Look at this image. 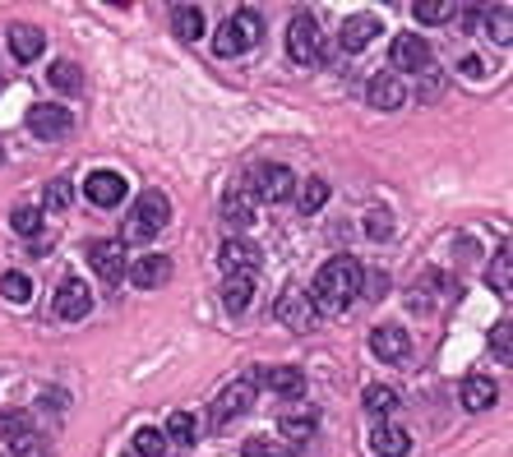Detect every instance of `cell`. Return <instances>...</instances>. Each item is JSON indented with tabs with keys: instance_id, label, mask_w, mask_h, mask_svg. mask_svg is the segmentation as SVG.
Segmentation results:
<instances>
[{
	"instance_id": "7c38bea8",
	"label": "cell",
	"mask_w": 513,
	"mask_h": 457,
	"mask_svg": "<svg viewBox=\"0 0 513 457\" xmlns=\"http://www.w3.org/2000/svg\"><path fill=\"white\" fill-rule=\"evenodd\" d=\"M371 351H375L384 365H403V360L412 356V342H407V333H403L398 324H380V328L371 333Z\"/></svg>"
},
{
	"instance_id": "44dd1931",
	"label": "cell",
	"mask_w": 513,
	"mask_h": 457,
	"mask_svg": "<svg viewBox=\"0 0 513 457\" xmlns=\"http://www.w3.org/2000/svg\"><path fill=\"white\" fill-rule=\"evenodd\" d=\"M42 47H47L42 28H33V24H15V28H10V56H15L19 65L37 60V56H42Z\"/></svg>"
},
{
	"instance_id": "b9f144b4",
	"label": "cell",
	"mask_w": 513,
	"mask_h": 457,
	"mask_svg": "<svg viewBox=\"0 0 513 457\" xmlns=\"http://www.w3.org/2000/svg\"><path fill=\"white\" fill-rule=\"evenodd\" d=\"M47 203H51V208H65V203H69V185H60V181L47 185Z\"/></svg>"
},
{
	"instance_id": "836d02e7",
	"label": "cell",
	"mask_w": 513,
	"mask_h": 457,
	"mask_svg": "<svg viewBox=\"0 0 513 457\" xmlns=\"http://www.w3.org/2000/svg\"><path fill=\"white\" fill-rule=\"evenodd\" d=\"M10 232L37 236V232H42V213H37V208H15V213H10Z\"/></svg>"
},
{
	"instance_id": "1f68e13d",
	"label": "cell",
	"mask_w": 513,
	"mask_h": 457,
	"mask_svg": "<svg viewBox=\"0 0 513 457\" xmlns=\"http://www.w3.org/2000/svg\"><path fill=\"white\" fill-rule=\"evenodd\" d=\"M490 286L499 291V296H508V286H513V273H508V245H499V254H495V264H490Z\"/></svg>"
},
{
	"instance_id": "277c9868",
	"label": "cell",
	"mask_w": 513,
	"mask_h": 457,
	"mask_svg": "<svg viewBox=\"0 0 513 457\" xmlns=\"http://www.w3.org/2000/svg\"><path fill=\"white\" fill-rule=\"evenodd\" d=\"M287 56L297 65H310V60L324 56V37H319L315 15H297V19H291V28H287Z\"/></svg>"
},
{
	"instance_id": "9c48e42d",
	"label": "cell",
	"mask_w": 513,
	"mask_h": 457,
	"mask_svg": "<svg viewBox=\"0 0 513 457\" xmlns=\"http://www.w3.org/2000/svg\"><path fill=\"white\" fill-rule=\"evenodd\" d=\"M28 130L51 143V139H65L69 130H75V116H69L65 107H51V102L47 107H28Z\"/></svg>"
},
{
	"instance_id": "e0dca14e",
	"label": "cell",
	"mask_w": 513,
	"mask_h": 457,
	"mask_svg": "<svg viewBox=\"0 0 513 457\" xmlns=\"http://www.w3.org/2000/svg\"><path fill=\"white\" fill-rule=\"evenodd\" d=\"M371 448H375V457H407L412 452V434L403 425H393V421H380L375 434H371Z\"/></svg>"
},
{
	"instance_id": "ab89813d",
	"label": "cell",
	"mask_w": 513,
	"mask_h": 457,
	"mask_svg": "<svg viewBox=\"0 0 513 457\" xmlns=\"http://www.w3.org/2000/svg\"><path fill=\"white\" fill-rule=\"evenodd\" d=\"M508 328H513V324H508V319H499V324H495V333H490V347L499 351V360H508V356H513V347H508Z\"/></svg>"
},
{
	"instance_id": "3957f363",
	"label": "cell",
	"mask_w": 513,
	"mask_h": 457,
	"mask_svg": "<svg viewBox=\"0 0 513 457\" xmlns=\"http://www.w3.org/2000/svg\"><path fill=\"white\" fill-rule=\"evenodd\" d=\"M259 33H264V24H259V15L255 10H236L223 28H217V37H213V51L217 56H246L255 42H259Z\"/></svg>"
},
{
	"instance_id": "83f0119b",
	"label": "cell",
	"mask_w": 513,
	"mask_h": 457,
	"mask_svg": "<svg viewBox=\"0 0 513 457\" xmlns=\"http://www.w3.org/2000/svg\"><path fill=\"white\" fill-rule=\"evenodd\" d=\"M134 452H139V457H162V452H167V434L153 430V425H143V430L134 434Z\"/></svg>"
},
{
	"instance_id": "4fadbf2b",
	"label": "cell",
	"mask_w": 513,
	"mask_h": 457,
	"mask_svg": "<svg viewBox=\"0 0 513 457\" xmlns=\"http://www.w3.org/2000/svg\"><path fill=\"white\" fill-rule=\"evenodd\" d=\"M89 264H93V273L102 282H116L125 273V245L120 241H93L89 245Z\"/></svg>"
},
{
	"instance_id": "5bb4252c",
	"label": "cell",
	"mask_w": 513,
	"mask_h": 457,
	"mask_svg": "<svg viewBox=\"0 0 513 457\" xmlns=\"http://www.w3.org/2000/svg\"><path fill=\"white\" fill-rule=\"evenodd\" d=\"M130 282L143 286V291L172 282V259H167V254H139V259L130 264Z\"/></svg>"
},
{
	"instance_id": "5b68a950",
	"label": "cell",
	"mask_w": 513,
	"mask_h": 457,
	"mask_svg": "<svg viewBox=\"0 0 513 457\" xmlns=\"http://www.w3.org/2000/svg\"><path fill=\"white\" fill-rule=\"evenodd\" d=\"M250 190L259 199H268V203H282V199H291V190H297V176H291V167H282V162H264V167L250 171Z\"/></svg>"
},
{
	"instance_id": "52a82bcc",
	"label": "cell",
	"mask_w": 513,
	"mask_h": 457,
	"mask_svg": "<svg viewBox=\"0 0 513 457\" xmlns=\"http://www.w3.org/2000/svg\"><path fill=\"white\" fill-rule=\"evenodd\" d=\"M389 60H393V74H403V69L421 74V69H430V42L421 33H398L389 47Z\"/></svg>"
},
{
	"instance_id": "8fae6325",
	"label": "cell",
	"mask_w": 513,
	"mask_h": 457,
	"mask_svg": "<svg viewBox=\"0 0 513 457\" xmlns=\"http://www.w3.org/2000/svg\"><path fill=\"white\" fill-rule=\"evenodd\" d=\"M89 310H93V291L79 277H65L56 291V315L60 319H89Z\"/></svg>"
},
{
	"instance_id": "ac0fdd59",
	"label": "cell",
	"mask_w": 513,
	"mask_h": 457,
	"mask_svg": "<svg viewBox=\"0 0 513 457\" xmlns=\"http://www.w3.org/2000/svg\"><path fill=\"white\" fill-rule=\"evenodd\" d=\"M255 300V273H227L223 282V310L227 315H246Z\"/></svg>"
},
{
	"instance_id": "d4e9b609",
	"label": "cell",
	"mask_w": 513,
	"mask_h": 457,
	"mask_svg": "<svg viewBox=\"0 0 513 457\" xmlns=\"http://www.w3.org/2000/svg\"><path fill=\"white\" fill-rule=\"evenodd\" d=\"M223 217H227V226L246 232V226L255 222V203H250V194H227V203H223Z\"/></svg>"
},
{
	"instance_id": "603a6c76",
	"label": "cell",
	"mask_w": 513,
	"mask_h": 457,
	"mask_svg": "<svg viewBox=\"0 0 513 457\" xmlns=\"http://www.w3.org/2000/svg\"><path fill=\"white\" fill-rule=\"evenodd\" d=\"M172 33H176L181 42H199V37L208 33L204 10H199V5H176V10H172Z\"/></svg>"
},
{
	"instance_id": "60d3db41",
	"label": "cell",
	"mask_w": 513,
	"mask_h": 457,
	"mask_svg": "<svg viewBox=\"0 0 513 457\" xmlns=\"http://www.w3.org/2000/svg\"><path fill=\"white\" fill-rule=\"evenodd\" d=\"M361 291L371 296V300H380V296L389 291V273H371V277H361Z\"/></svg>"
},
{
	"instance_id": "7a4b0ae2",
	"label": "cell",
	"mask_w": 513,
	"mask_h": 457,
	"mask_svg": "<svg viewBox=\"0 0 513 457\" xmlns=\"http://www.w3.org/2000/svg\"><path fill=\"white\" fill-rule=\"evenodd\" d=\"M167 222H172V199H167L162 190H143L139 203H134L130 217H125V236H120V245H139V241L158 236Z\"/></svg>"
},
{
	"instance_id": "484cf974",
	"label": "cell",
	"mask_w": 513,
	"mask_h": 457,
	"mask_svg": "<svg viewBox=\"0 0 513 457\" xmlns=\"http://www.w3.org/2000/svg\"><path fill=\"white\" fill-rule=\"evenodd\" d=\"M365 411L389 421V416L398 411V393H393V389H384V384H371V389H365Z\"/></svg>"
},
{
	"instance_id": "cb8c5ba5",
	"label": "cell",
	"mask_w": 513,
	"mask_h": 457,
	"mask_svg": "<svg viewBox=\"0 0 513 457\" xmlns=\"http://www.w3.org/2000/svg\"><path fill=\"white\" fill-rule=\"evenodd\" d=\"M47 79H51V88H60V93H79V88H84V74H79L75 60H56V65L47 69Z\"/></svg>"
},
{
	"instance_id": "2e32d148",
	"label": "cell",
	"mask_w": 513,
	"mask_h": 457,
	"mask_svg": "<svg viewBox=\"0 0 513 457\" xmlns=\"http://www.w3.org/2000/svg\"><path fill=\"white\" fill-rule=\"evenodd\" d=\"M375 33H380V19L375 15H351V19H342L338 42H342V51H365V47L375 42Z\"/></svg>"
},
{
	"instance_id": "4316f807",
	"label": "cell",
	"mask_w": 513,
	"mask_h": 457,
	"mask_svg": "<svg viewBox=\"0 0 513 457\" xmlns=\"http://www.w3.org/2000/svg\"><path fill=\"white\" fill-rule=\"evenodd\" d=\"M0 296H5L10 305H28L33 300V282H28V273H5V277H0Z\"/></svg>"
},
{
	"instance_id": "9a60e30c",
	"label": "cell",
	"mask_w": 513,
	"mask_h": 457,
	"mask_svg": "<svg viewBox=\"0 0 513 457\" xmlns=\"http://www.w3.org/2000/svg\"><path fill=\"white\" fill-rule=\"evenodd\" d=\"M84 194H89V203H98V208H116V203L125 199V176H120V171H93L89 185H84Z\"/></svg>"
},
{
	"instance_id": "30bf717a",
	"label": "cell",
	"mask_w": 513,
	"mask_h": 457,
	"mask_svg": "<svg viewBox=\"0 0 513 457\" xmlns=\"http://www.w3.org/2000/svg\"><path fill=\"white\" fill-rule=\"evenodd\" d=\"M255 384H264V389L277 393V398H301V393H306V374H301L297 365H268V369L255 374Z\"/></svg>"
},
{
	"instance_id": "4dcf8cb0",
	"label": "cell",
	"mask_w": 513,
	"mask_h": 457,
	"mask_svg": "<svg viewBox=\"0 0 513 457\" xmlns=\"http://www.w3.org/2000/svg\"><path fill=\"white\" fill-rule=\"evenodd\" d=\"M365 236H371V241H389V236H393V213H389V208L365 213Z\"/></svg>"
},
{
	"instance_id": "d590c367",
	"label": "cell",
	"mask_w": 513,
	"mask_h": 457,
	"mask_svg": "<svg viewBox=\"0 0 513 457\" xmlns=\"http://www.w3.org/2000/svg\"><path fill=\"white\" fill-rule=\"evenodd\" d=\"M167 439H172V443H194V416H190V411H172Z\"/></svg>"
},
{
	"instance_id": "6da1fadb",
	"label": "cell",
	"mask_w": 513,
	"mask_h": 457,
	"mask_svg": "<svg viewBox=\"0 0 513 457\" xmlns=\"http://www.w3.org/2000/svg\"><path fill=\"white\" fill-rule=\"evenodd\" d=\"M361 277H365V268H361L351 254H333V259L319 268L315 286L306 291L310 305H315V315H342L347 305L356 300V291H361Z\"/></svg>"
},
{
	"instance_id": "8992f818",
	"label": "cell",
	"mask_w": 513,
	"mask_h": 457,
	"mask_svg": "<svg viewBox=\"0 0 513 457\" xmlns=\"http://www.w3.org/2000/svg\"><path fill=\"white\" fill-rule=\"evenodd\" d=\"M255 389H259L255 374H241L236 384H227L223 398H217V407H213V421H217V425H232L236 416H246V411L255 407Z\"/></svg>"
},
{
	"instance_id": "f35d334b",
	"label": "cell",
	"mask_w": 513,
	"mask_h": 457,
	"mask_svg": "<svg viewBox=\"0 0 513 457\" xmlns=\"http://www.w3.org/2000/svg\"><path fill=\"white\" fill-rule=\"evenodd\" d=\"M10 448H15V457H42L47 452L37 434H19V439H10Z\"/></svg>"
},
{
	"instance_id": "7bdbcfd3",
	"label": "cell",
	"mask_w": 513,
	"mask_h": 457,
	"mask_svg": "<svg viewBox=\"0 0 513 457\" xmlns=\"http://www.w3.org/2000/svg\"><path fill=\"white\" fill-rule=\"evenodd\" d=\"M0 162H5V152H0Z\"/></svg>"
},
{
	"instance_id": "8d00e7d4",
	"label": "cell",
	"mask_w": 513,
	"mask_h": 457,
	"mask_svg": "<svg viewBox=\"0 0 513 457\" xmlns=\"http://www.w3.org/2000/svg\"><path fill=\"white\" fill-rule=\"evenodd\" d=\"M19 434H33L28 411H5V416H0V439H19Z\"/></svg>"
},
{
	"instance_id": "74e56055",
	"label": "cell",
	"mask_w": 513,
	"mask_h": 457,
	"mask_svg": "<svg viewBox=\"0 0 513 457\" xmlns=\"http://www.w3.org/2000/svg\"><path fill=\"white\" fill-rule=\"evenodd\" d=\"M412 15L421 24H445V19H454V5H412Z\"/></svg>"
},
{
	"instance_id": "7402d4cb",
	"label": "cell",
	"mask_w": 513,
	"mask_h": 457,
	"mask_svg": "<svg viewBox=\"0 0 513 457\" xmlns=\"http://www.w3.org/2000/svg\"><path fill=\"white\" fill-rule=\"evenodd\" d=\"M495 402H499L495 379H486V374H472L467 384H463V407H467V411H490Z\"/></svg>"
},
{
	"instance_id": "d6986e66",
	"label": "cell",
	"mask_w": 513,
	"mask_h": 457,
	"mask_svg": "<svg viewBox=\"0 0 513 457\" xmlns=\"http://www.w3.org/2000/svg\"><path fill=\"white\" fill-rule=\"evenodd\" d=\"M407 102V88H403V79L393 69H384V74H375L371 79V107H380V111H398Z\"/></svg>"
},
{
	"instance_id": "f546056e",
	"label": "cell",
	"mask_w": 513,
	"mask_h": 457,
	"mask_svg": "<svg viewBox=\"0 0 513 457\" xmlns=\"http://www.w3.org/2000/svg\"><path fill=\"white\" fill-rule=\"evenodd\" d=\"M481 19H486V37H495L499 47H508V19H513V10H508V5H495V10H486Z\"/></svg>"
},
{
	"instance_id": "d6a6232c",
	"label": "cell",
	"mask_w": 513,
	"mask_h": 457,
	"mask_svg": "<svg viewBox=\"0 0 513 457\" xmlns=\"http://www.w3.org/2000/svg\"><path fill=\"white\" fill-rule=\"evenodd\" d=\"M241 457H287V448L277 439H268V434H250L246 448H241Z\"/></svg>"
},
{
	"instance_id": "ffe728a7",
	"label": "cell",
	"mask_w": 513,
	"mask_h": 457,
	"mask_svg": "<svg viewBox=\"0 0 513 457\" xmlns=\"http://www.w3.org/2000/svg\"><path fill=\"white\" fill-rule=\"evenodd\" d=\"M217 264H223L227 273H255V264H259V250H255L250 241H236V236H227V241H223V250H217Z\"/></svg>"
},
{
	"instance_id": "f1b7e54d",
	"label": "cell",
	"mask_w": 513,
	"mask_h": 457,
	"mask_svg": "<svg viewBox=\"0 0 513 457\" xmlns=\"http://www.w3.org/2000/svg\"><path fill=\"white\" fill-rule=\"evenodd\" d=\"M315 425H319V416H315L310 407L282 416V434H287V439H306V434H315Z\"/></svg>"
},
{
	"instance_id": "e575fe53",
	"label": "cell",
	"mask_w": 513,
	"mask_h": 457,
	"mask_svg": "<svg viewBox=\"0 0 513 457\" xmlns=\"http://www.w3.org/2000/svg\"><path fill=\"white\" fill-rule=\"evenodd\" d=\"M329 203V181H306L301 185V213H319Z\"/></svg>"
},
{
	"instance_id": "ba28073f",
	"label": "cell",
	"mask_w": 513,
	"mask_h": 457,
	"mask_svg": "<svg viewBox=\"0 0 513 457\" xmlns=\"http://www.w3.org/2000/svg\"><path fill=\"white\" fill-rule=\"evenodd\" d=\"M273 319H277L282 328H291V333H306V328L315 324V305H310L306 291H282L277 305H273Z\"/></svg>"
}]
</instances>
